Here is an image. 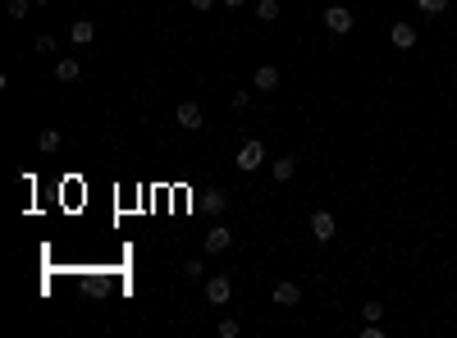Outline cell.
<instances>
[{
  "label": "cell",
  "instance_id": "1",
  "mask_svg": "<svg viewBox=\"0 0 457 338\" xmlns=\"http://www.w3.org/2000/svg\"><path fill=\"white\" fill-rule=\"evenodd\" d=\"M242 169V174H251V169H261L265 164V146H261V137H247V142L238 146V160H233Z\"/></svg>",
  "mask_w": 457,
  "mask_h": 338
},
{
  "label": "cell",
  "instance_id": "2",
  "mask_svg": "<svg viewBox=\"0 0 457 338\" xmlns=\"http://www.w3.org/2000/svg\"><path fill=\"white\" fill-rule=\"evenodd\" d=\"M174 124H178V128H188V133H197V128H201V105H197V101H178Z\"/></svg>",
  "mask_w": 457,
  "mask_h": 338
},
{
  "label": "cell",
  "instance_id": "3",
  "mask_svg": "<svg viewBox=\"0 0 457 338\" xmlns=\"http://www.w3.org/2000/svg\"><path fill=\"white\" fill-rule=\"evenodd\" d=\"M228 297H233V284H228L224 274H210V279H206V302L210 306H224Z\"/></svg>",
  "mask_w": 457,
  "mask_h": 338
},
{
  "label": "cell",
  "instance_id": "4",
  "mask_svg": "<svg viewBox=\"0 0 457 338\" xmlns=\"http://www.w3.org/2000/svg\"><path fill=\"white\" fill-rule=\"evenodd\" d=\"M325 28H329V33H352V10H348V5H329V10H325Z\"/></svg>",
  "mask_w": 457,
  "mask_h": 338
},
{
  "label": "cell",
  "instance_id": "5",
  "mask_svg": "<svg viewBox=\"0 0 457 338\" xmlns=\"http://www.w3.org/2000/svg\"><path fill=\"white\" fill-rule=\"evenodd\" d=\"M334 215H329V210H316V215H311V238H316V242H329V238H334Z\"/></svg>",
  "mask_w": 457,
  "mask_h": 338
},
{
  "label": "cell",
  "instance_id": "6",
  "mask_svg": "<svg viewBox=\"0 0 457 338\" xmlns=\"http://www.w3.org/2000/svg\"><path fill=\"white\" fill-rule=\"evenodd\" d=\"M270 297H274V306H297V302H302V288H297L293 279H279Z\"/></svg>",
  "mask_w": 457,
  "mask_h": 338
},
{
  "label": "cell",
  "instance_id": "7",
  "mask_svg": "<svg viewBox=\"0 0 457 338\" xmlns=\"http://www.w3.org/2000/svg\"><path fill=\"white\" fill-rule=\"evenodd\" d=\"M224 247H233V229H224V224H215V229L206 233V251L215 256V251H224Z\"/></svg>",
  "mask_w": 457,
  "mask_h": 338
},
{
  "label": "cell",
  "instance_id": "8",
  "mask_svg": "<svg viewBox=\"0 0 457 338\" xmlns=\"http://www.w3.org/2000/svg\"><path fill=\"white\" fill-rule=\"evenodd\" d=\"M251 87H256V92H274V87H279V69L261 65V69H256V78H251Z\"/></svg>",
  "mask_w": 457,
  "mask_h": 338
},
{
  "label": "cell",
  "instance_id": "9",
  "mask_svg": "<svg viewBox=\"0 0 457 338\" xmlns=\"http://www.w3.org/2000/svg\"><path fill=\"white\" fill-rule=\"evenodd\" d=\"M393 46H398V51H412V46H416V28H412V23H393Z\"/></svg>",
  "mask_w": 457,
  "mask_h": 338
},
{
  "label": "cell",
  "instance_id": "10",
  "mask_svg": "<svg viewBox=\"0 0 457 338\" xmlns=\"http://www.w3.org/2000/svg\"><path fill=\"white\" fill-rule=\"evenodd\" d=\"M270 174H274V183H288L297 174V160L293 155H279V160H270Z\"/></svg>",
  "mask_w": 457,
  "mask_h": 338
},
{
  "label": "cell",
  "instance_id": "11",
  "mask_svg": "<svg viewBox=\"0 0 457 338\" xmlns=\"http://www.w3.org/2000/svg\"><path fill=\"white\" fill-rule=\"evenodd\" d=\"M78 74H83L78 60H55V78H60V83H78Z\"/></svg>",
  "mask_w": 457,
  "mask_h": 338
},
{
  "label": "cell",
  "instance_id": "12",
  "mask_svg": "<svg viewBox=\"0 0 457 338\" xmlns=\"http://www.w3.org/2000/svg\"><path fill=\"white\" fill-rule=\"evenodd\" d=\"M256 19L274 23V19H279V0H256Z\"/></svg>",
  "mask_w": 457,
  "mask_h": 338
},
{
  "label": "cell",
  "instance_id": "13",
  "mask_svg": "<svg viewBox=\"0 0 457 338\" xmlns=\"http://www.w3.org/2000/svg\"><path fill=\"white\" fill-rule=\"evenodd\" d=\"M69 37H74V42H78V46H88V42H92V37H97V28H92V23H88V19H78V23H74V33H69Z\"/></svg>",
  "mask_w": 457,
  "mask_h": 338
},
{
  "label": "cell",
  "instance_id": "14",
  "mask_svg": "<svg viewBox=\"0 0 457 338\" xmlns=\"http://www.w3.org/2000/svg\"><path fill=\"white\" fill-rule=\"evenodd\" d=\"M416 10H421V14H430V19H439V14L448 10V0H416Z\"/></svg>",
  "mask_w": 457,
  "mask_h": 338
},
{
  "label": "cell",
  "instance_id": "15",
  "mask_svg": "<svg viewBox=\"0 0 457 338\" xmlns=\"http://www.w3.org/2000/svg\"><path fill=\"white\" fill-rule=\"evenodd\" d=\"M224 206H228V192H219V187H215V192H206V210H210V215H219Z\"/></svg>",
  "mask_w": 457,
  "mask_h": 338
},
{
  "label": "cell",
  "instance_id": "16",
  "mask_svg": "<svg viewBox=\"0 0 457 338\" xmlns=\"http://www.w3.org/2000/svg\"><path fill=\"white\" fill-rule=\"evenodd\" d=\"M37 146H42L46 155H51V151H60V133H55V128H46L42 137H37Z\"/></svg>",
  "mask_w": 457,
  "mask_h": 338
},
{
  "label": "cell",
  "instance_id": "17",
  "mask_svg": "<svg viewBox=\"0 0 457 338\" xmlns=\"http://www.w3.org/2000/svg\"><path fill=\"white\" fill-rule=\"evenodd\" d=\"M361 316H366V320H384V302H366V306H361Z\"/></svg>",
  "mask_w": 457,
  "mask_h": 338
},
{
  "label": "cell",
  "instance_id": "18",
  "mask_svg": "<svg viewBox=\"0 0 457 338\" xmlns=\"http://www.w3.org/2000/svg\"><path fill=\"white\" fill-rule=\"evenodd\" d=\"M28 5L33 0H10V19H28Z\"/></svg>",
  "mask_w": 457,
  "mask_h": 338
},
{
  "label": "cell",
  "instance_id": "19",
  "mask_svg": "<svg viewBox=\"0 0 457 338\" xmlns=\"http://www.w3.org/2000/svg\"><path fill=\"white\" fill-rule=\"evenodd\" d=\"M183 274H188V279H201V274H206V265H201V261H183Z\"/></svg>",
  "mask_w": 457,
  "mask_h": 338
},
{
  "label": "cell",
  "instance_id": "20",
  "mask_svg": "<svg viewBox=\"0 0 457 338\" xmlns=\"http://www.w3.org/2000/svg\"><path fill=\"white\" fill-rule=\"evenodd\" d=\"M219 338H238V320H219Z\"/></svg>",
  "mask_w": 457,
  "mask_h": 338
},
{
  "label": "cell",
  "instance_id": "21",
  "mask_svg": "<svg viewBox=\"0 0 457 338\" xmlns=\"http://www.w3.org/2000/svg\"><path fill=\"white\" fill-rule=\"evenodd\" d=\"M188 5H192V10H210V5H215V0H188Z\"/></svg>",
  "mask_w": 457,
  "mask_h": 338
},
{
  "label": "cell",
  "instance_id": "22",
  "mask_svg": "<svg viewBox=\"0 0 457 338\" xmlns=\"http://www.w3.org/2000/svg\"><path fill=\"white\" fill-rule=\"evenodd\" d=\"M219 5H228V10H242V5H247V0H219Z\"/></svg>",
  "mask_w": 457,
  "mask_h": 338
},
{
  "label": "cell",
  "instance_id": "23",
  "mask_svg": "<svg viewBox=\"0 0 457 338\" xmlns=\"http://www.w3.org/2000/svg\"><path fill=\"white\" fill-rule=\"evenodd\" d=\"M33 5H51V0H33Z\"/></svg>",
  "mask_w": 457,
  "mask_h": 338
}]
</instances>
